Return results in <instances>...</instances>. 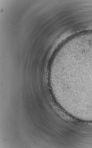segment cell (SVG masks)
I'll return each mask as SVG.
<instances>
[{
	"instance_id": "1",
	"label": "cell",
	"mask_w": 92,
	"mask_h": 148,
	"mask_svg": "<svg viewBox=\"0 0 92 148\" xmlns=\"http://www.w3.org/2000/svg\"><path fill=\"white\" fill-rule=\"evenodd\" d=\"M68 74V76H73L80 88L84 89L80 91V98L92 102V55L77 61L71 68Z\"/></svg>"
}]
</instances>
